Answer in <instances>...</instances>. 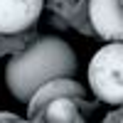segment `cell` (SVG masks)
Listing matches in <instances>:
<instances>
[{
  "label": "cell",
  "mask_w": 123,
  "mask_h": 123,
  "mask_svg": "<svg viewBox=\"0 0 123 123\" xmlns=\"http://www.w3.org/2000/svg\"><path fill=\"white\" fill-rule=\"evenodd\" d=\"M76 71V54L64 39L42 37L30 49L7 62L5 81L17 98L30 101L39 86L54 79H69Z\"/></svg>",
  "instance_id": "cell-1"
},
{
  "label": "cell",
  "mask_w": 123,
  "mask_h": 123,
  "mask_svg": "<svg viewBox=\"0 0 123 123\" xmlns=\"http://www.w3.org/2000/svg\"><path fill=\"white\" fill-rule=\"evenodd\" d=\"M89 81L94 94L106 104L118 106L123 101V47L111 42L98 49L89 62Z\"/></svg>",
  "instance_id": "cell-2"
},
{
  "label": "cell",
  "mask_w": 123,
  "mask_h": 123,
  "mask_svg": "<svg viewBox=\"0 0 123 123\" xmlns=\"http://www.w3.org/2000/svg\"><path fill=\"white\" fill-rule=\"evenodd\" d=\"M44 0H0V35L25 32L37 22Z\"/></svg>",
  "instance_id": "cell-3"
},
{
  "label": "cell",
  "mask_w": 123,
  "mask_h": 123,
  "mask_svg": "<svg viewBox=\"0 0 123 123\" xmlns=\"http://www.w3.org/2000/svg\"><path fill=\"white\" fill-rule=\"evenodd\" d=\"M91 27L104 39H121L123 35V3L121 0H89Z\"/></svg>",
  "instance_id": "cell-4"
},
{
  "label": "cell",
  "mask_w": 123,
  "mask_h": 123,
  "mask_svg": "<svg viewBox=\"0 0 123 123\" xmlns=\"http://www.w3.org/2000/svg\"><path fill=\"white\" fill-rule=\"evenodd\" d=\"M74 96H84V89H81L74 79H54V81H49V84L44 86H39L32 96H30V108H27V113L30 116H35L37 111H42L44 104H49V101H54V98H74Z\"/></svg>",
  "instance_id": "cell-5"
},
{
  "label": "cell",
  "mask_w": 123,
  "mask_h": 123,
  "mask_svg": "<svg viewBox=\"0 0 123 123\" xmlns=\"http://www.w3.org/2000/svg\"><path fill=\"white\" fill-rule=\"evenodd\" d=\"M44 118L49 123H71L76 118V104L71 98H54L49 101V104H44Z\"/></svg>",
  "instance_id": "cell-6"
}]
</instances>
